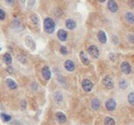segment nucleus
Wrapping results in <instances>:
<instances>
[{
    "label": "nucleus",
    "mask_w": 134,
    "mask_h": 125,
    "mask_svg": "<svg viewBox=\"0 0 134 125\" xmlns=\"http://www.w3.org/2000/svg\"><path fill=\"white\" fill-rule=\"evenodd\" d=\"M43 29L47 34H52L55 29V21L50 17H46L43 21Z\"/></svg>",
    "instance_id": "obj_1"
},
{
    "label": "nucleus",
    "mask_w": 134,
    "mask_h": 125,
    "mask_svg": "<svg viewBox=\"0 0 134 125\" xmlns=\"http://www.w3.org/2000/svg\"><path fill=\"white\" fill-rule=\"evenodd\" d=\"M103 86L106 88V89H112L114 87V80L110 76H106L103 79Z\"/></svg>",
    "instance_id": "obj_2"
},
{
    "label": "nucleus",
    "mask_w": 134,
    "mask_h": 125,
    "mask_svg": "<svg viewBox=\"0 0 134 125\" xmlns=\"http://www.w3.org/2000/svg\"><path fill=\"white\" fill-rule=\"evenodd\" d=\"M81 86H82V88L86 92H90L93 88V84L92 81L90 80H88V79H85V80H82Z\"/></svg>",
    "instance_id": "obj_3"
},
{
    "label": "nucleus",
    "mask_w": 134,
    "mask_h": 125,
    "mask_svg": "<svg viewBox=\"0 0 134 125\" xmlns=\"http://www.w3.org/2000/svg\"><path fill=\"white\" fill-rule=\"evenodd\" d=\"M88 52L92 57L95 59L98 58L99 56V50L96 46H95V45H91L88 49Z\"/></svg>",
    "instance_id": "obj_4"
},
{
    "label": "nucleus",
    "mask_w": 134,
    "mask_h": 125,
    "mask_svg": "<svg viewBox=\"0 0 134 125\" xmlns=\"http://www.w3.org/2000/svg\"><path fill=\"white\" fill-rule=\"evenodd\" d=\"M121 70L123 72V73L126 74V75H129L132 72V68H131V65H129V63H128L127 61H124L121 64Z\"/></svg>",
    "instance_id": "obj_5"
},
{
    "label": "nucleus",
    "mask_w": 134,
    "mask_h": 125,
    "mask_svg": "<svg viewBox=\"0 0 134 125\" xmlns=\"http://www.w3.org/2000/svg\"><path fill=\"white\" fill-rule=\"evenodd\" d=\"M106 109L108 111H114L116 108V102L113 98H109L105 103Z\"/></svg>",
    "instance_id": "obj_6"
},
{
    "label": "nucleus",
    "mask_w": 134,
    "mask_h": 125,
    "mask_svg": "<svg viewBox=\"0 0 134 125\" xmlns=\"http://www.w3.org/2000/svg\"><path fill=\"white\" fill-rule=\"evenodd\" d=\"M107 7L112 13H116L118 10V6L114 0H109L107 3Z\"/></svg>",
    "instance_id": "obj_7"
},
{
    "label": "nucleus",
    "mask_w": 134,
    "mask_h": 125,
    "mask_svg": "<svg viewBox=\"0 0 134 125\" xmlns=\"http://www.w3.org/2000/svg\"><path fill=\"white\" fill-rule=\"evenodd\" d=\"M42 75L43 77L46 80H49L51 78V72L50 70V68L48 66H44L42 69Z\"/></svg>",
    "instance_id": "obj_8"
},
{
    "label": "nucleus",
    "mask_w": 134,
    "mask_h": 125,
    "mask_svg": "<svg viewBox=\"0 0 134 125\" xmlns=\"http://www.w3.org/2000/svg\"><path fill=\"white\" fill-rule=\"evenodd\" d=\"M57 36L59 39V40L64 42L67 39V32L64 29H59L57 32Z\"/></svg>",
    "instance_id": "obj_9"
},
{
    "label": "nucleus",
    "mask_w": 134,
    "mask_h": 125,
    "mask_svg": "<svg viewBox=\"0 0 134 125\" xmlns=\"http://www.w3.org/2000/svg\"><path fill=\"white\" fill-rule=\"evenodd\" d=\"M65 69L69 72H73L75 69V65L71 60H66L64 63Z\"/></svg>",
    "instance_id": "obj_10"
},
{
    "label": "nucleus",
    "mask_w": 134,
    "mask_h": 125,
    "mask_svg": "<svg viewBox=\"0 0 134 125\" xmlns=\"http://www.w3.org/2000/svg\"><path fill=\"white\" fill-rule=\"evenodd\" d=\"M56 119L60 123H65L66 122V116L62 112H58L56 113Z\"/></svg>",
    "instance_id": "obj_11"
},
{
    "label": "nucleus",
    "mask_w": 134,
    "mask_h": 125,
    "mask_svg": "<svg viewBox=\"0 0 134 125\" xmlns=\"http://www.w3.org/2000/svg\"><path fill=\"white\" fill-rule=\"evenodd\" d=\"M98 39H99V41L101 43H106V41H107V38H106V35L105 33V32L104 31H99V33H98Z\"/></svg>",
    "instance_id": "obj_12"
},
{
    "label": "nucleus",
    "mask_w": 134,
    "mask_h": 125,
    "mask_svg": "<svg viewBox=\"0 0 134 125\" xmlns=\"http://www.w3.org/2000/svg\"><path fill=\"white\" fill-rule=\"evenodd\" d=\"M66 26L69 30H73L76 27V23L73 19H67L66 21Z\"/></svg>",
    "instance_id": "obj_13"
},
{
    "label": "nucleus",
    "mask_w": 134,
    "mask_h": 125,
    "mask_svg": "<svg viewBox=\"0 0 134 125\" xmlns=\"http://www.w3.org/2000/svg\"><path fill=\"white\" fill-rule=\"evenodd\" d=\"M80 58H81V62L85 65H88L89 63H90V61H89V59L88 58L86 54L85 53V51H81L80 52Z\"/></svg>",
    "instance_id": "obj_14"
},
{
    "label": "nucleus",
    "mask_w": 134,
    "mask_h": 125,
    "mask_svg": "<svg viewBox=\"0 0 134 125\" xmlns=\"http://www.w3.org/2000/svg\"><path fill=\"white\" fill-rule=\"evenodd\" d=\"M100 101L98 98H93L91 102V106L92 109L94 110H99L100 109Z\"/></svg>",
    "instance_id": "obj_15"
},
{
    "label": "nucleus",
    "mask_w": 134,
    "mask_h": 125,
    "mask_svg": "<svg viewBox=\"0 0 134 125\" xmlns=\"http://www.w3.org/2000/svg\"><path fill=\"white\" fill-rule=\"evenodd\" d=\"M6 85L8 86V87L12 90H14L17 87L16 82L14 80H12V79H7V80H6Z\"/></svg>",
    "instance_id": "obj_16"
},
{
    "label": "nucleus",
    "mask_w": 134,
    "mask_h": 125,
    "mask_svg": "<svg viewBox=\"0 0 134 125\" xmlns=\"http://www.w3.org/2000/svg\"><path fill=\"white\" fill-rule=\"evenodd\" d=\"M125 18L129 24H134V15L132 14V13L127 12L125 15Z\"/></svg>",
    "instance_id": "obj_17"
},
{
    "label": "nucleus",
    "mask_w": 134,
    "mask_h": 125,
    "mask_svg": "<svg viewBox=\"0 0 134 125\" xmlns=\"http://www.w3.org/2000/svg\"><path fill=\"white\" fill-rule=\"evenodd\" d=\"M54 99L55 100L56 102H58V103H60L62 102L63 100V96L62 95L61 92H59V91H57L55 93L54 95Z\"/></svg>",
    "instance_id": "obj_18"
},
{
    "label": "nucleus",
    "mask_w": 134,
    "mask_h": 125,
    "mask_svg": "<svg viewBox=\"0 0 134 125\" xmlns=\"http://www.w3.org/2000/svg\"><path fill=\"white\" fill-rule=\"evenodd\" d=\"M3 61L6 65H10L12 63V57L9 53H6L3 56Z\"/></svg>",
    "instance_id": "obj_19"
},
{
    "label": "nucleus",
    "mask_w": 134,
    "mask_h": 125,
    "mask_svg": "<svg viewBox=\"0 0 134 125\" xmlns=\"http://www.w3.org/2000/svg\"><path fill=\"white\" fill-rule=\"evenodd\" d=\"M104 124L105 125H115V121L113 118L110 116H106L104 120Z\"/></svg>",
    "instance_id": "obj_20"
},
{
    "label": "nucleus",
    "mask_w": 134,
    "mask_h": 125,
    "mask_svg": "<svg viewBox=\"0 0 134 125\" xmlns=\"http://www.w3.org/2000/svg\"><path fill=\"white\" fill-rule=\"evenodd\" d=\"M128 102L131 106H134V92H131L128 95Z\"/></svg>",
    "instance_id": "obj_21"
},
{
    "label": "nucleus",
    "mask_w": 134,
    "mask_h": 125,
    "mask_svg": "<svg viewBox=\"0 0 134 125\" xmlns=\"http://www.w3.org/2000/svg\"><path fill=\"white\" fill-rule=\"evenodd\" d=\"M0 116H1V119L4 121V122H8L11 120V116L10 115H7L6 113H1L0 114Z\"/></svg>",
    "instance_id": "obj_22"
},
{
    "label": "nucleus",
    "mask_w": 134,
    "mask_h": 125,
    "mask_svg": "<svg viewBox=\"0 0 134 125\" xmlns=\"http://www.w3.org/2000/svg\"><path fill=\"white\" fill-rule=\"evenodd\" d=\"M60 52H61V54H63V55L67 54V53H68L67 48L65 47V46H61V47H60Z\"/></svg>",
    "instance_id": "obj_23"
},
{
    "label": "nucleus",
    "mask_w": 134,
    "mask_h": 125,
    "mask_svg": "<svg viewBox=\"0 0 134 125\" xmlns=\"http://www.w3.org/2000/svg\"><path fill=\"white\" fill-rule=\"evenodd\" d=\"M119 87L122 88V89H125L126 87H127V83L125 82V80H121L120 83H119Z\"/></svg>",
    "instance_id": "obj_24"
},
{
    "label": "nucleus",
    "mask_w": 134,
    "mask_h": 125,
    "mask_svg": "<svg viewBox=\"0 0 134 125\" xmlns=\"http://www.w3.org/2000/svg\"><path fill=\"white\" fill-rule=\"evenodd\" d=\"M17 58H18V60L20 61L21 63H25V62H26V57H25V56H24L22 54L18 55Z\"/></svg>",
    "instance_id": "obj_25"
},
{
    "label": "nucleus",
    "mask_w": 134,
    "mask_h": 125,
    "mask_svg": "<svg viewBox=\"0 0 134 125\" xmlns=\"http://www.w3.org/2000/svg\"><path fill=\"white\" fill-rule=\"evenodd\" d=\"M127 38H128V40H129V43H134V35H133V34H129V35H128Z\"/></svg>",
    "instance_id": "obj_26"
},
{
    "label": "nucleus",
    "mask_w": 134,
    "mask_h": 125,
    "mask_svg": "<svg viewBox=\"0 0 134 125\" xmlns=\"http://www.w3.org/2000/svg\"><path fill=\"white\" fill-rule=\"evenodd\" d=\"M5 17H6L5 12L2 9H0V20H1V21H3V20L5 19Z\"/></svg>",
    "instance_id": "obj_27"
},
{
    "label": "nucleus",
    "mask_w": 134,
    "mask_h": 125,
    "mask_svg": "<svg viewBox=\"0 0 134 125\" xmlns=\"http://www.w3.org/2000/svg\"><path fill=\"white\" fill-rule=\"evenodd\" d=\"M31 88L33 89V90H36L37 88H38V86H37V84L36 83H33L31 84Z\"/></svg>",
    "instance_id": "obj_28"
},
{
    "label": "nucleus",
    "mask_w": 134,
    "mask_h": 125,
    "mask_svg": "<svg viewBox=\"0 0 134 125\" xmlns=\"http://www.w3.org/2000/svg\"><path fill=\"white\" fill-rule=\"evenodd\" d=\"M26 106H27L26 102H25V101H22V102H21V107H22V109H24L25 108H26Z\"/></svg>",
    "instance_id": "obj_29"
},
{
    "label": "nucleus",
    "mask_w": 134,
    "mask_h": 125,
    "mask_svg": "<svg viewBox=\"0 0 134 125\" xmlns=\"http://www.w3.org/2000/svg\"><path fill=\"white\" fill-rule=\"evenodd\" d=\"M5 1L6 2V3H8L9 5H13L14 3L15 0H5Z\"/></svg>",
    "instance_id": "obj_30"
},
{
    "label": "nucleus",
    "mask_w": 134,
    "mask_h": 125,
    "mask_svg": "<svg viewBox=\"0 0 134 125\" xmlns=\"http://www.w3.org/2000/svg\"><path fill=\"white\" fill-rule=\"evenodd\" d=\"M7 71H8L9 73H12V72H13V69L11 67H8L7 68Z\"/></svg>",
    "instance_id": "obj_31"
},
{
    "label": "nucleus",
    "mask_w": 134,
    "mask_h": 125,
    "mask_svg": "<svg viewBox=\"0 0 134 125\" xmlns=\"http://www.w3.org/2000/svg\"><path fill=\"white\" fill-rule=\"evenodd\" d=\"M98 1H99V3H104L106 0H98Z\"/></svg>",
    "instance_id": "obj_32"
},
{
    "label": "nucleus",
    "mask_w": 134,
    "mask_h": 125,
    "mask_svg": "<svg viewBox=\"0 0 134 125\" xmlns=\"http://www.w3.org/2000/svg\"><path fill=\"white\" fill-rule=\"evenodd\" d=\"M2 50V49H1V48H0V50Z\"/></svg>",
    "instance_id": "obj_33"
}]
</instances>
